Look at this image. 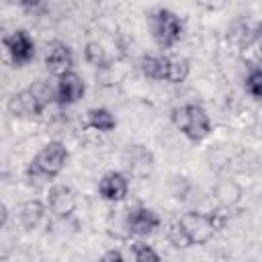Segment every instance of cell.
<instances>
[{
	"mask_svg": "<svg viewBox=\"0 0 262 262\" xmlns=\"http://www.w3.org/2000/svg\"><path fill=\"white\" fill-rule=\"evenodd\" d=\"M223 221L217 219V215H203L196 211L184 213L180 219L170 223L168 227V239L176 248H188V246H201L207 244L217 229H221Z\"/></svg>",
	"mask_w": 262,
	"mask_h": 262,
	"instance_id": "cell-1",
	"label": "cell"
},
{
	"mask_svg": "<svg viewBox=\"0 0 262 262\" xmlns=\"http://www.w3.org/2000/svg\"><path fill=\"white\" fill-rule=\"evenodd\" d=\"M174 125L190 141H203L211 133V119L199 104H182L172 111Z\"/></svg>",
	"mask_w": 262,
	"mask_h": 262,
	"instance_id": "cell-2",
	"label": "cell"
},
{
	"mask_svg": "<svg viewBox=\"0 0 262 262\" xmlns=\"http://www.w3.org/2000/svg\"><path fill=\"white\" fill-rule=\"evenodd\" d=\"M141 72L151 80L178 84L188 76V61L172 55H147L141 59Z\"/></svg>",
	"mask_w": 262,
	"mask_h": 262,
	"instance_id": "cell-3",
	"label": "cell"
},
{
	"mask_svg": "<svg viewBox=\"0 0 262 262\" xmlns=\"http://www.w3.org/2000/svg\"><path fill=\"white\" fill-rule=\"evenodd\" d=\"M66 162H68L66 145L61 141H49L33 158L29 174H33L37 178H53V176H57L63 170Z\"/></svg>",
	"mask_w": 262,
	"mask_h": 262,
	"instance_id": "cell-4",
	"label": "cell"
},
{
	"mask_svg": "<svg viewBox=\"0 0 262 262\" xmlns=\"http://www.w3.org/2000/svg\"><path fill=\"white\" fill-rule=\"evenodd\" d=\"M49 102H51V88L39 80L37 84L14 94L8 102V108L14 115H41Z\"/></svg>",
	"mask_w": 262,
	"mask_h": 262,
	"instance_id": "cell-5",
	"label": "cell"
},
{
	"mask_svg": "<svg viewBox=\"0 0 262 262\" xmlns=\"http://www.w3.org/2000/svg\"><path fill=\"white\" fill-rule=\"evenodd\" d=\"M149 29L160 47H172L182 37V20L168 8H158L149 14Z\"/></svg>",
	"mask_w": 262,
	"mask_h": 262,
	"instance_id": "cell-6",
	"label": "cell"
},
{
	"mask_svg": "<svg viewBox=\"0 0 262 262\" xmlns=\"http://www.w3.org/2000/svg\"><path fill=\"white\" fill-rule=\"evenodd\" d=\"M4 45L8 49L10 59L16 66L29 63L33 59V55H35V43H33V39L29 37L27 31H14L12 35H8L4 39Z\"/></svg>",
	"mask_w": 262,
	"mask_h": 262,
	"instance_id": "cell-7",
	"label": "cell"
},
{
	"mask_svg": "<svg viewBox=\"0 0 262 262\" xmlns=\"http://www.w3.org/2000/svg\"><path fill=\"white\" fill-rule=\"evenodd\" d=\"M45 66L55 76H63V74L72 72V66H74L72 49L66 43H59V41L51 43V47L47 49V55H45Z\"/></svg>",
	"mask_w": 262,
	"mask_h": 262,
	"instance_id": "cell-8",
	"label": "cell"
},
{
	"mask_svg": "<svg viewBox=\"0 0 262 262\" xmlns=\"http://www.w3.org/2000/svg\"><path fill=\"white\" fill-rule=\"evenodd\" d=\"M82 94H84V80L76 72H68V74L59 76L55 96L61 104H74L82 98Z\"/></svg>",
	"mask_w": 262,
	"mask_h": 262,
	"instance_id": "cell-9",
	"label": "cell"
},
{
	"mask_svg": "<svg viewBox=\"0 0 262 262\" xmlns=\"http://www.w3.org/2000/svg\"><path fill=\"white\" fill-rule=\"evenodd\" d=\"M127 227L135 235H147V233H151L154 229L160 227V217H158L156 211H151L147 207H137L129 213Z\"/></svg>",
	"mask_w": 262,
	"mask_h": 262,
	"instance_id": "cell-10",
	"label": "cell"
},
{
	"mask_svg": "<svg viewBox=\"0 0 262 262\" xmlns=\"http://www.w3.org/2000/svg\"><path fill=\"white\" fill-rule=\"evenodd\" d=\"M98 192L106 201H123L129 192V180L121 172H106L98 182Z\"/></svg>",
	"mask_w": 262,
	"mask_h": 262,
	"instance_id": "cell-11",
	"label": "cell"
},
{
	"mask_svg": "<svg viewBox=\"0 0 262 262\" xmlns=\"http://www.w3.org/2000/svg\"><path fill=\"white\" fill-rule=\"evenodd\" d=\"M47 205L57 215H70L76 207V196H74L72 188H68V186H53L49 190Z\"/></svg>",
	"mask_w": 262,
	"mask_h": 262,
	"instance_id": "cell-12",
	"label": "cell"
},
{
	"mask_svg": "<svg viewBox=\"0 0 262 262\" xmlns=\"http://www.w3.org/2000/svg\"><path fill=\"white\" fill-rule=\"evenodd\" d=\"M86 123L88 127L102 131V133H108L117 127V119L108 108H90L86 115Z\"/></svg>",
	"mask_w": 262,
	"mask_h": 262,
	"instance_id": "cell-13",
	"label": "cell"
},
{
	"mask_svg": "<svg viewBox=\"0 0 262 262\" xmlns=\"http://www.w3.org/2000/svg\"><path fill=\"white\" fill-rule=\"evenodd\" d=\"M43 213H45V207H43L39 201H31V203H27V205L20 209V223H23L27 229H31V227H35V225L41 221Z\"/></svg>",
	"mask_w": 262,
	"mask_h": 262,
	"instance_id": "cell-14",
	"label": "cell"
},
{
	"mask_svg": "<svg viewBox=\"0 0 262 262\" xmlns=\"http://www.w3.org/2000/svg\"><path fill=\"white\" fill-rule=\"evenodd\" d=\"M246 90L254 98H262V68L250 70V74L246 76Z\"/></svg>",
	"mask_w": 262,
	"mask_h": 262,
	"instance_id": "cell-15",
	"label": "cell"
},
{
	"mask_svg": "<svg viewBox=\"0 0 262 262\" xmlns=\"http://www.w3.org/2000/svg\"><path fill=\"white\" fill-rule=\"evenodd\" d=\"M135 262H162L158 252L147 244H135Z\"/></svg>",
	"mask_w": 262,
	"mask_h": 262,
	"instance_id": "cell-16",
	"label": "cell"
},
{
	"mask_svg": "<svg viewBox=\"0 0 262 262\" xmlns=\"http://www.w3.org/2000/svg\"><path fill=\"white\" fill-rule=\"evenodd\" d=\"M86 57H88L94 66H104V63H106L104 51H102V47L96 45V43H88V47H86Z\"/></svg>",
	"mask_w": 262,
	"mask_h": 262,
	"instance_id": "cell-17",
	"label": "cell"
},
{
	"mask_svg": "<svg viewBox=\"0 0 262 262\" xmlns=\"http://www.w3.org/2000/svg\"><path fill=\"white\" fill-rule=\"evenodd\" d=\"M100 262H125V258H123V254L119 250H108V252L102 254Z\"/></svg>",
	"mask_w": 262,
	"mask_h": 262,
	"instance_id": "cell-18",
	"label": "cell"
}]
</instances>
